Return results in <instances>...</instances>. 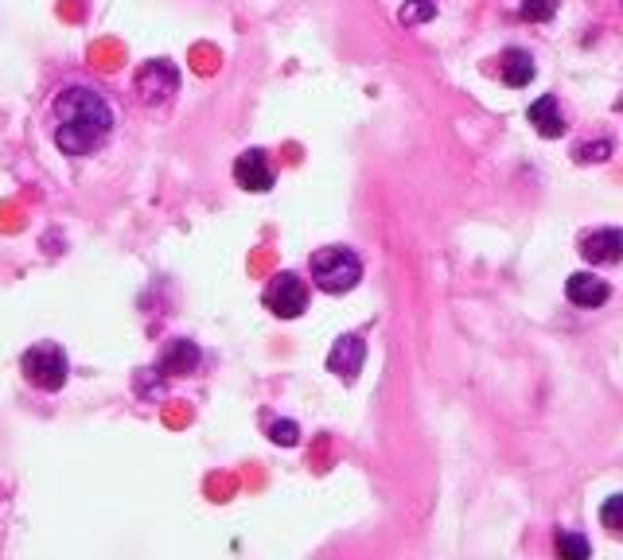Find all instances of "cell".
<instances>
[{
	"instance_id": "1",
	"label": "cell",
	"mask_w": 623,
	"mask_h": 560,
	"mask_svg": "<svg viewBox=\"0 0 623 560\" xmlns=\"http://www.w3.org/2000/svg\"><path fill=\"white\" fill-rule=\"evenodd\" d=\"M55 144L67 156H90L94 148H102L113 129V109L98 90L86 86H67L55 98Z\"/></svg>"
},
{
	"instance_id": "9",
	"label": "cell",
	"mask_w": 623,
	"mask_h": 560,
	"mask_svg": "<svg viewBox=\"0 0 623 560\" xmlns=\"http://www.w3.org/2000/svg\"><path fill=\"white\" fill-rule=\"evenodd\" d=\"M565 296L577 308H600L608 300V280H600L596 273H573L565 280Z\"/></svg>"
},
{
	"instance_id": "16",
	"label": "cell",
	"mask_w": 623,
	"mask_h": 560,
	"mask_svg": "<svg viewBox=\"0 0 623 560\" xmlns=\"http://www.w3.org/2000/svg\"><path fill=\"white\" fill-rule=\"evenodd\" d=\"M269 440L281 444V448H293V444H300V424H296V420H273Z\"/></svg>"
},
{
	"instance_id": "12",
	"label": "cell",
	"mask_w": 623,
	"mask_h": 560,
	"mask_svg": "<svg viewBox=\"0 0 623 560\" xmlns=\"http://www.w3.org/2000/svg\"><path fill=\"white\" fill-rule=\"evenodd\" d=\"M534 59L526 55V51H507L503 55V82L514 86V90H522V86H530L534 82Z\"/></svg>"
},
{
	"instance_id": "2",
	"label": "cell",
	"mask_w": 623,
	"mask_h": 560,
	"mask_svg": "<svg viewBox=\"0 0 623 560\" xmlns=\"http://www.w3.org/2000/svg\"><path fill=\"white\" fill-rule=\"evenodd\" d=\"M308 269H312V280L324 292H331V296H343V292H351L363 280V261L351 249H343V245H328V249L312 253Z\"/></svg>"
},
{
	"instance_id": "3",
	"label": "cell",
	"mask_w": 623,
	"mask_h": 560,
	"mask_svg": "<svg viewBox=\"0 0 623 560\" xmlns=\"http://www.w3.org/2000/svg\"><path fill=\"white\" fill-rule=\"evenodd\" d=\"M20 366H24V378L32 385H39V389H47V393L63 389L67 374H71L67 354H63V347H55V343H36L32 350H24Z\"/></svg>"
},
{
	"instance_id": "18",
	"label": "cell",
	"mask_w": 623,
	"mask_h": 560,
	"mask_svg": "<svg viewBox=\"0 0 623 560\" xmlns=\"http://www.w3.org/2000/svg\"><path fill=\"white\" fill-rule=\"evenodd\" d=\"M612 152V144H585V148H577L573 156H581V160H604Z\"/></svg>"
},
{
	"instance_id": "8",
	"label": "cell",
	"mask_w": 623,
	"mask_h": 560,
	"mask_svg": "<svg viewBox=\"0 0 623 560\" xmlns=\"http://www.w3.org/2000/svg\"><path fill=\"white\" fill-rule=\"evenodd\" d=\"M588 265H616L623 261V230H592L581 242Z\"/></svg>"
},
{
	"instance_id": "14",
	"label": "cell",
	"mask_w": 623,
	"mask_h": 560,
	"mask_svg": "<svg viewBox=\"0 0 623 560\" xmlns=\"http://www.w3.org/2000/svg\"><path fill=\"white\" fill-rule=\"evenodd\" d=\"M553 12H557V0H522L518 4V16L526 24H546Z\"/></svg>"
},
{
	"instance_id": "5",
	"label": "cell",
	"mask_w": 623,
	"mask_h": 560,
	"mask_svg": "<svg viewBox=\"0 0 623 560\" xmlns=\"http://www.w3.org/2000/svg\"><path fill=\"white\" fill-rule=\"evenodd\" d=\"M176 86H180V70L172 67L168 59H152V63L137 70V94L148 105H164L176 94Z\"/></svg>"
},
{
	"instance_id": "6",
	"label": "cell",
	"mask_w": 623,
	"mask_h": 560,
	"mask_svg": "<svg viewBox=\"0 0 623 560\" xmlns=\"http://www.w3.org/2000/svg\"><path fill=\"white\" fill-rule=\"evenodd\" d=\"M363 362H367V343H363L359 335H343V339H335V347L328 350V370L339 374L347 385L359 378Z\"/></svg>"
},
{
	"instance_id": "15",
	"label": "cell",
	"mask_w": 623,
	"mask_h": 560,
	"mask_svg": "<svg viewBox=\"0 0 623 560\" xmlns=\"http://www.w3.org/2000/svg\"><path fill=\"white\" fill-rule=\"evenodd\" d=\"M600 522H604V529H612L616 537H623V494L604 498V506H600Z\"/></svg>"
},
{
	"instance_id": "13",
	"label": "cell",
	"mask_w": 623,
	"mask_h": 560,
	"mask_svg": "<svg viewBox=\"0 0 623 560\" xmlns=\"http://www.w3.org/2000/svg\"><path fill=\"white\" fill-rule=\"evenodd\" d=\"M557 557L588 560V557H592V545H588V537H581V533H569V529H561V533H557Z\"/></svg>"
},
{
	"instance_id": "17",
	"label": "cell",
	"mask_w": 623,
	"mask_h": 560,
	"mask_svg": "<svg viewBox=\"0 0 623 560\" xmlns=\"http://www.w3.org/2000/svg\"><path fill=\"white\" fill-rule=\"evenodd\" d=\"M437 16V8H433V0H409L402 8V24H417V20H433Z\"/></svg>"
},
{
	"instance_id": "7",
	"label": "cell",
	"mask_w": 623,
	"mask_h": 560,
	"mask_svg": "<svg viewBox=\"0 0 623 560\" xmlns=\"http://www.w3.org/2000/svg\"><path fill=\"white\" fill-rule=\"evenodd\" d=\"M234 179H238V187H246V191H269L273 187V168H269V156L261 152V148H250V152H242L238 160H234Z\"/></svg>"
},
{
	"instance_id": "11",
	"label": "cell",
	"mask_w": 623,
	"mask_h": 560,
	"mask_svg": "<svg viewBox=\"0 0 623 560\" xmlns=\"http://www.w3.org/2000/svg\"><path fill=\"white\" fill-rule=\"evenodd\" d=\"M195 366H199V347L187 343V339H176L172 347L164 350V358H160V370L164 374H191Z\"/></svg>"
},
{
	"instance_id": "4",
	"label": "cell",
	"mask_w": 623,
	"mask_h": 560,
	"mask_svg": "<svg viewBox=\"0 0 623 560\" xmlns=\"http://www.w3.org/2000/svg\"><path fill=\"white\" fill-rule=\"evenodd\" d=\"M265 308L281 319H296L308 308V284L296 277V273H277L265 288Z\"/></svg>"
},
{
	"instance_id": "10",
	"label": "cell",
	"mask_w": 623,
	"mask_h": 560,
	"mask_svg": "<svg viewBox=\"0 0 623 560\" xmlns=\"http://www.w3.org/2000/svg\"><path fill=\"white\" fill-rule=\"evenodd\" d=\"M526 117H530V125L542 133V137H565V117H561V109H557V98L546 94V98H538V102L526 109Z\"/></svg>"
}]
</instances>
